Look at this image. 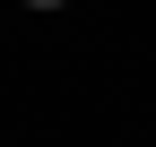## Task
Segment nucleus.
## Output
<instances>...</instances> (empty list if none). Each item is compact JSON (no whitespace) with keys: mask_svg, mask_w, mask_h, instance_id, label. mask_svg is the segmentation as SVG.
I'll return each mask as SVG.
<instances>
[{"mask_svg":"<svg viewBox=\"0 0 156 147\" xmlns=\"http://www.w3.org/2000/svg\"><path fill=\"white\" fill-rule=\"evenodd\" d=\"M26 9H61V0H26Z\"/></svg>","mask_w":156,"mask_h":147,"instance_id":"nucleus-1","label":"nucleus"}]
</instances>
